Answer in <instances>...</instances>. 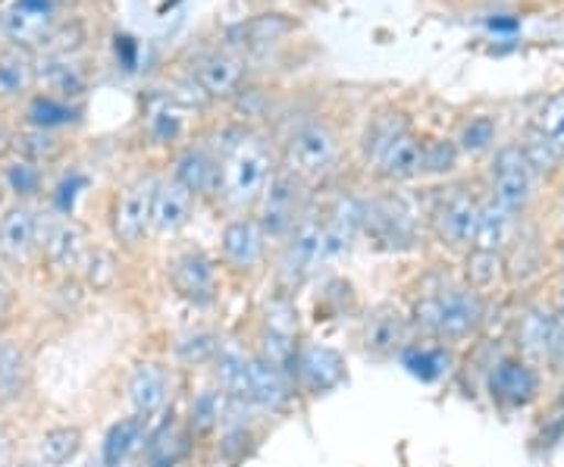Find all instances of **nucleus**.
<instances>
[{
  "instance_id": "obj_19",
  "label": "nucleus",
  "mask_w": 564,
  "mask_h": 467,
  "mask_svg": "<svg viewBox=\"0 0 564 467\" xmlns=\"http://www.w3.org/2000/svg\"><path fill=\"white\" fill-rule=\"evenodd\" d=\"M552 267V248L545 245L543 232L533 224H521L518 239L505 251V276H508V292L530 289L540 283Z\"/></svg>"
},
{
  "instance_id": "obj_40",
  "label": "nucleus",
  "mask_w": 564,
  "mask_h": 467,
  "mask_svg": "<svg viewBox=\"0 0 564 467\" xmlns=\"http://www.w3.org/2000/svg\"><path fill=\"white\" fill-rule=\"evenodd\" d=\"M254 324L263 326V329H273V333H285V336H299V339H304L302 311H299L292 295H282V292H270V295L263 298L261 307H258V314H254Z\"/></svg>"
},
{
  "instance_id": "obj_7",
  "label": "nucleus",
  "mask_w": 564,
  "mask_h": 467,
  "mask_svg": "<svg viewBox=\"0 0 564 467\" xmlns=\"http://www.w3.org/2000/svg\"><path fill=\"white\" fill-rule=\"evenodd\" d=\"M282 170L299 176L304 183L321 180L339 161V135L329 122L307 120L289 132L280 151Z\"/></svg>"
},
{
  "instance_id": "obj_8",
  "label": "nucleus",
  "mask_w": 564,
  "mask_h": 467,
  "mask_svg": "<svg viewBox=\"0 0 564 467\" xmlns=\"http://www.w3.org/2000/svg\"><path fill=\"white\" fill-rule=\"evenodd\" d=\"M166 280L176 298L198 311H207L220 302L223 264L220 258H210L204 248H185L173 254V261H166Z\"/></svg>"
},
{
  "instance_id": "obj_17",
  "label": "nucleus",
  "mask_w": 564,
  "mask_h": 467,
  "mask_svg": "<svg viewBox=\"0 0 564 467\" xmlns=\"http://www.w3.org/2000/svg\"><path fill=\"white\" fill-rule=\"evenodd\" d=\"M558 329H562V314L555 307L549 302H530L514 317V336H511L514 351H521L524 358L545 367L552 358Z\"/></svg>"
},
{
  "instance_id": "obj_14",
  "label": "nucleus",
  "mask_w": 564,
  "mask_h": 467,
  "mask_svg": "<svg viewBox=\"0 0 564 467\" xmlns=\"http://www.w3.org/2000/svg\"><path fill=\"white\" fill-rule=\"evenodd\" d=\"M267 439V424H263V414H258L254 408L242 405V402H232L229 399V414L223 421V427L214 436V458L223 461L226 467H239L248 458L258 455V448Z\"/></svg>"
},
{
  "instance_id": "obj_18",
  "label": "nucleus",
  "mask_w": 564,
  "mask_h": 467,
  "mask_svg": "<svg viewBox=\"0 0 564 467\" xmlns=\"http://www.w3.org/2000/svg\"><path fill=\"white\" fill-rule=\"evenodd\" d=\"M57 25V0H17L0 13V35L20 51L44 47Z\"/></svg>"
},
{
  "instance_id": "obj_1",
  "label": "nucleus",
  "mask_w": 564,
  "mask_h": 467,
  "mask_svg": "<svg viewBox=\"0 0 564 467\" xmlns=\"http://www.w3.org/2000/svg\"><path fill=\"white\" fill-rule=\"evenodd\" d=\"M489 305L492 298L480 295L477 289L462 283V276L455 283H448L440 292H426L417 295L408 314L414 333L421 339H436L452 348H462L474 339H480L486 321H489Z\"/></svg>"
},
{
  "instance_id": "obj_4",
  "label": "nucleus",
  "mask_w": 564,
  "mask_h": 467,
  "mask_svg": "<svg viewBox=\"0 0 564 467\" xmlns=\"http://www.w3.org/2000/svg\"><path fill=\"white\" fill-rule=\"evenodd\" d=\"M484 198L477 192H470L467 185H448L426 217L433 242L445 251H452V254H458V258L464 251H470L474 236H477V224H480Z\"/></svg>"
},
{
  "instance_id": "obj_13",
  "label": "nucleus",
  "mask_w": 564,
  "mask_h": 467,
  "mask_svg": "<svg viewBox=\"0 0 564 467\" xmlns=\"http://www.w3.org/2000/svg\"><path fill=\"white\" fill-rule=\"evenodd\" d=\"M304 185L307 183L299 180V176H292L289 170H280L276 180L263 192L261 204L254 207V217L261 220L270 242H285L295 232V226L307 217V210H304Z\"/></svg>"
},
{
  "instance_id": "obj_53",
  "label": "nucleus",
  "mask_w": 564,
  "mask_h": 467,
  "mask_svg": "<svg viewBox=\"0 0 564 467\" xmlns=\"http://www.w3.org/2000/svg\"><path fill=\"white\" fill-rule=\"evenodd\" d=\"M3 148H7V135H3V129H0V154H3Z\"/></svg>"
},
{
  "instance_id": "obj_5",
  "label": "nucleus",
  "mask_w": 564,
  "mask_h": 467,
  "mask_svg": "<svg viewBox=\"0 0 564 467\" xmlns=\"http://www.w3.org/2000/svg\"><path fill=\"white\" fill-rule=\"evenodd\" d=\"M543 367L508 348L486 367V395L502 411H527L543 399Z\"/></svg>"
},
{
  "instance_id": "obj_45",
  "label": "nucleus",
  "mask_w": 564,
  "mask_h": 467,
  "mask_svg": "<svg viewBox=\"0 0 564 467\" xmlns=\"http://www.w3.org/2000/svg\"><path fill=\"white\" fill-rule=\"evenodd\" d=\"M3 180L10 185V192H17L20 202H25V198L41 192V163L29 161V158H17L3 170Z\"/></svg>"
},
{
  "instance_id": "obj_28",
  "label": "nucleus",
  "mask_w": 564,
  "mask_h": 467,
  "mask_svg": "<svg viewBox=\"0 0 564 467\" xmlns=\"http://www.w3.org/2000/svg\"><path fill=\"white\" fill-rule=\"evenodd\" d=\"M226 346L220 329L214 326H192L182 329L180 336H173L170 346V365L180 370H198V367H210L217 361V355Z\"/></svg>"
},
{
  "instance_id": "obj_24",
  "label": "nucleus",
  "mask_w": 564,
  "mask_h": 467,
  "mask_svg": "<svg viewBox=\"0 0 564 467\" xmlns=\"http://www.w3.org/2000/svg\"><path fill=\"white\" fill-rule=\"evenodd\" d=\"M423 163V135L414 129L402 132L395 142L380 154V161L373 163V176L383 185H408L421 180Z\"/></svg>"
},
{
  "instance_id": "obj_21",
  "label": "nucleus",
  "mask_w": 564,
  "mask_h": 467,
  "mask_svg": "<svg viewBox=\"0 0 564 467\" xmlns=\"http://www.w3.org/2000/svg\"><path fill=\"white\" fill-rule=\"evenodd\" d=\"M220 166V154H214L207 144H185L173 161V180L185 185L198 202H217Z\"/></svg>"
},
{
  "instance_id": "obj_49",
  "label": "nucleus",
  "mask_w": 564,
  "mask_h": 467,
  "mask_svg": "<svg viewBox=\"0 0 564 467\" xmlns=\"http://www.w3.org/2000/svg\"><path fill=\"white\" fill-rule=\"evenodd\" d=\"M549 305L555 307L564 317V280H555V289H552V295H549Z\"/></svg>"
},
{
  "instance_id": "obj_27",
  "label": "nucleus",
  "mask_w": 564,
  "mask_h": 467,
  "mask_svg": "<svg viewBox=\"0 0 564 467\" xmlns=\"http://www.w3.org/2000/svg\"><path fill=\"white\" fill-rule=\"evenodd\" d=\"M148 433H151V421L141 414H126L120 421H113L104 433L101 452H98L101 467H126L132 458H139Z\"/></svg>"
},
{
  "instance_id": "obj_31",
  "label": "nucleus",
  "mask_w": 564,
  "mask_h": 467,
  "mask_svg": "<svg viewBox=\"0 0 564 467\" xmlns=\"http://www.w3.org/2000/svg\"><path fill=\"white\" fill-rule=\"evenodd\" d=\"M458 276H462V283H467L470 289H477L486 298H496L499 292H508L505 254H499V251H484V248L464 251Z\"/></svg>"
},
{
  "instance_id": "obj_30",
  "label": "nucleus",
  "mask_w": 564,
  "mask_h": 467,
  "mask_svg": "<svg viewBox=\"0 0 564 467\" xmlns=\"http://www.w3.org/2000/svg\"><path fill=\"white\" fill-rule=\"evenodd\" d=\"M399 361L423 383H436V380H445L458 367V348L417 336L411 346L404 348V355Z\"/></svg>"
},
{
  "instance_id": "obj_2",
  "label": "nucleus",
  "mask_w": 564,
  "mask_h": 467,
  "mask_svg": "<svg viewBox=\"0 0 564 467\" xmlns=\"http://www.w3.org/2000/svg\"><path fill=\"white\" fill-rule=\"evenodd\" d=\"M220 195L217 202L236 214H254V207L261 204L263 192L276 180L282 170L280 151L273 148V139L245 129L236 142L229 144L220 154Z\"/></svg>"
},
{
  "instance_id": "obj_51",
  "label": "nucleus",
  "mask_w": 564,
  "mask_h": 467,
  "mask_svg": "<svg viewBox=\"0 0 564 467\" xmlns=\"http://www.w3.org/2000/svg\"><path fill=\"white\" fill-rule=\"evenodd\" d=\"M558 210H562V217H564V180L562 185H558Z\"/></svg>"
},
{
  "instance_id": "obj_11",
  "label": "nucleus",
  "mask_w": 564,
  "mask_h": 467,
  "mask_svg": "<svg viewBox=\"0 0 564 467\" xmlns=\"http://www.w3.org/2000/svg\"><path fill=\"white\" fill-rule=\"evenodd\" d=\"M154 176H139L122 188L110 210V232L126 251H139L141 245L154 236V195H158Z\"/></svg>"
},
{
  "instance_id": "obj_47",
  "label": "nucleus",
  "mask_w": 564,
  "mask_h": 467,
  "mask_svg": "<svg viewBox=\"0 0 564 467\" xmlns=\"http://www.w3.org/2000/svg\"><path fill=\"white\" fill-rule=\"evenodd\" d=\"M17 314V289L10 283V276L0 270V326L10 324Z\"/></svg>"
},
{
  "instance_id": "obj_23",
  "label": "nucleus",
  "mask_w": 564,
  "mask_h": 467,
  "mask_svg": "<svg viewBox=\"0 0 564 467\" xmlns=\"http://www.w3.org/2000/svg\"><path fill=\"white\" fill-rule=\"evenodd\" d=\"M39 229L41 217L32 210V204H10L0 214V258L13 267L25 264L39 248Z\"/></svg>"
},
{
  "instance_id": "obj_54",
  "label": "nucleus",
  "mask_w": 564,
  "mask_h": 467,
  "mask_svg": "<svg viewBox=\"0 0 564 467\" xmlns=\"http://www.w3.org/2000/svg\"><path fill=\"white\" fill-rule=\"evenodd\" d=\"M82 467H101V461H88V465H82Z\"/></svg>"
},
{
  "instance_id": "obj_25",
  "label": "nucleus",
  "mask_w": 564,
  "mask_h": 467,
  "mask_svg": "<svg viewBox=\"0 0 564 467\" xmlns=\"http://www.w3.org/2000/svg\"><path fill=\"white\" fill-rule=\"evenodd\" d=\"M195 207H198V198L185 185L176 183L173 176L161 180L158 195H154V236H161V239L180 236L182 229L192 224Z\"/></svg>"
},
{
  "instance_id": "obj_35",
  "label": "nucleus",
  "mask_w": 564,
  "mask_h": 467,
  "mask_svg": "<svg viewBox=\"0 0 564 467\" xmlns=\"http://www.w3.org/2000/svg\"><path fill=\"white\" fill-rule=\"evenodd\" d=\"M35 82L47 88L51 98H61V101H69L76 98L82 88H85V73H82L76 63L69 61L66 54H47L44 61L35 66Z\"/></svg>"
},
{
  "instance_id": "obj_48",
  "label": "nucleus",
  "mask_w": 564,
  "mask_h": 467,
  "mask_svg": "<svg viewBox=\"0 0 564 467\" xmlns=\"http://www.w3.org/2000/svg\"><path fill=\"white\" fill-rule=\"evenodd\" d=\"M552 273L555 280H564V236L552 245Z\"/></svg>"
},
{
  "instance_id": "obj_44",
  "label": "nucleus",
  "mask_w": 564,
  "mask_h": 467,
  "mask_svg": "<svg viewBox=\"0 0 564 467\" xmlns=\"http://www.w3.org/2000/svg\"><path fill=\"white\" fill-rule=\"evenodd\" d=\"M530 122L543 132L549 142L558 148V154L564 158V88L562 91H555V95H549V98L540 104L536 117Z\"/></svg>"
},
{
  "instance_id": "obj_41",
  "label": "nucleus",
  "mask_w": 564,
  "mask_h": 467,
  "mask_svg": "<svg viewBox=\"0 0 564 467\" xmlns=\"http://www.w3.org/2000/svg\"><path fill=\"white\" fill-rule=\"evenodd\" d=\"M411 126H408V120H404V113H380V117H370V122H367V129H364L361 135V154H364V163L367 166H373V163L380 161V154H383L389 144L395 142L402 132H408Z\"/></svg>"
},
{
  "instance_id": "obj_46",
  "label": "nucleus",
  "mask_w": 564,
  "mask_h": 467,
  "mask_svg": "<svg viewBox=\"0 0 564 467\" xmlns=\"http://www.w3.org/2000/svg\"><path fill=\"white\" fill-rule=\"evenodd\" d=\"M66 117H69L66 101L51 98V95H44V98H39V101L29 107V120H32V126H35V129H44V132L54 129V126H63Z\"/></svg>"
},
{
  "instance_id": "obj_10",
  "label": "nucleus",
  "mask_w": 564,
  "mask_h": 467,
  "mask_svg": "<svg viewBox=\"0 0 564 467\" xmlns=\"http://www.w3.org/2000/svg\"><path fill=\"white\" fill-rule=\"evenodd\" d=\"M270 239L254 214H236L220 229L223 273L236 280H254L270 258Z\"/></svg>"
},
{
  "instance_id": "obj_50",
  "label": "nucleus",
  "mask_w": 564,
  "mask_h": 467,
  "mask_svg": "<svg viewBox=\"0 0 564 467\" xmlns=\"http://www.w3.org/2000/svg\"><path fill=\"white\" fill-rule=\"evenodd\" d=\"M7 458H10V436L0 427V467H7Z\"/></svg>"
},
{
  "instance_id": "obj_3",
  "label": "nucleus",
  "mask_w": 564,
  "mask_h": 467,
  "mask_svg": "<svg viewBox=\"0 0 564 467\" xmlns=\"http://www.w3.org/2000/svg\"><path fill=\"white\" fill-rule=\"evenodd\" d=\"M326 264V226L323 217L307 214L295 232L280 245L276 264H273V292L299 295L304 285L317 276V270Z\"/></svg>"
},
{
  "instance_id": "obj_33",
  "label": "nucleus",
  "mask_w": 564,
  "mask_h": 467,
  "mask_svg": "<svg viewBox=\"0 0 564 467\" xmlns=\"http://www.w3.org/2000/svg\"><path fill=\"white\" fill-rule=\"evenodd\" d=\"M524 224V217L511 214L508 207L492 202L489 195L484 198V210H480V224H477V236H474V248L484 251H499L505 254L511 242L518 239V229Z\"/></svg>"
},
{
  "instance_id": "obj_29",
  "label": "nucleus",
  "mask_w": 564,
  "mask_h": 467,
  "mask_svg": "<svg viewBox=\"0 0 564 467\" xmlns=\"http://www.w3.org/2000/svg\"><path fill=\"white\" fill-rule=\"evenodd\" d=\"M242 76L245 63L236 54H229V51H214V54L202 57L198 66L192 69V79L202 85V91L210 101L232 98L239 91V85H242Z\"/></svg>"
},
{
  "instance_id": "obj_15",
  "label": "nucleus",
  "mask_w": 564,
  "mask_h": 467,
  "mask_svg": "<svg viewBox=\"0 0 564 467\" xmlns=\"http://www.w3.org/2000/svg\"><path fill=\"white\" fill-rule=\"evenodd\" d=\"M245 405L254 408L263 417H285V414H292L295 408L302 405V395H299L289 370L267 365V361L251 355Z\"/></svg>"
},
{
  "instance_id": "obj_12",
  "label": "nucleus",
  "mask_w": 564,
  "mask_h": 467,
  "mask_svg": "<svg viewBox=\"0 0 564 467\" xmlns=\"http://www.w3.org/2000/svg\"><path fill=\"white\" fill-rule=\"evenodd\" d=\"M289 373L295 380L302 402H314V399H323L343 387L348 380V361L336 346L304 339Z\"/></svg>"
},
{
  "instance_id": "obj_34",
  "label": "nucleus",
  "mask_w": 564,
  "mask_h": 467,
  "mask_svg": "<svg viewBox=\"0 0 564 467\" xmlns=\"http://www.w3.org/2000/svg\"><path fill=\"white\" fill-rule=\"evenodd\" d=\"M248 370H251V351L242 346H232V343H226L220 355H217V361L210 365L214 383H217L232 402H242V405L245 392H248Z\"/></svg>"
},
{
  "instance_id": "obj_32",
  "label": "nucleus",
  "mask_w": 564,
  "mask_h": 467,
  "mask_svg": "<svg viewBox=\"0 0 564 467\" xmlns=\"http://www.w3.org/2000/svg\"><path fill=\"white\" fill-rule=\"evenodd\" d=\"M32 358L17 343L0 336V405H13L29 395L32 389Z\"/></svg>"
},
{
  "instance_id": "obj_43",
  "label": "nucleus",
  "mask_w": 564,
  "mask_h": 467,
  "mask_svg": "<svg viewBox=\"0 0 564 467\" xmlns=\"http://www.w3.org/2000/svg\"><path fill=\"white\" fill-rule=\"evenodd\" d=\"M79 273L82 280L88 283V289L107 292L110 285L117 283V276H120V261H117L113 251H107V248H91Z\"/></svg>"
},
{
  "instance_id": "obj_26",
  "label": "nucleus",
  "mask_w": 564,
  "mask_h": 467,
  "mask_svg": "<svg viewBox=\"0 0 564 467\" xmlns=\"http://www.w3.org/2000/svg\"><path fill=\"white\" fill-rule=\"evenodd\" d=\"M226 414H229V395L217 383H210V387H202L188 399L182 421H185V427L195 436L198 446H210L217 430L226 421Z\"/></svg>"
},
{
  "instance_id": "obj_20",
  "label": "nucleus",
  "mask_w": 564,
  "mask_h": 467,
  "mask_svg": "<svg viewBox=\"0 0 564 467\" xmlns=\"http://www.w3.org/2000/svg\"><path fill=\"white\" fill-rule=\"evenodd\" d=\"M195 436L188 433L182 414H170L163 417L158 427H151L144 448L139 455L141 467H182L192 455H195Z\"/></svg>"
},
{
  "instance_id": "obj_36",
  "label": "nucleus",
  "mask_w": 564,
  "mask_h": 467,
  "mask_svg": "<svg viewBox=\"0 0 564 467\" xmlns=\"http://www.w3.org/2000/svg\"><path fill=\"white\" fill-rule=\"evenodd\" d=\"M85 448V430L79 424H57L39 436V461L44 467H66Z\"/></svg>"
},
{
  "instance_id": "obj_42",
  "label": "nucleus",
  "mask_w": 564,
  "mask_h": 467,
  "mask_svg": "<svg viewBox=\"0 0 564 467\" xmlns=\"http://www.w3.org/2000/svg\"><path fill=\"white\" fill-rule=\"evenodd\" d=\"M35 85V63L22 51L0 54V101H17Z\"/></svg>"
},
{
  "instance_id": "obj_9",
  "label": "nucleus",
  "mask_w": 564,
  "mask_h": 467,
  "mask_svg": "<svg viewBox=\"0 0 564 467\" xmlns=\"http://www.w3.org/2000/svg\"><path fill=\"white\" fill-rule=\"evenodd\" d=\"M414 339H417V333L411 324V314L392 302L370 307L355 329V343L361 348L364 358H370V361H395V358H402L404 348Z\"/></svg>"
},
{
  "instance_id": "obj_39",
  "label": "nucleus",
  "mask_w": 564,
  "mask_h": 467,
  "mask_svg": "<svg viewBox=\"0 0 564 467\" xmlns=\"http://www.w3.org/2000/svg\"><path fill=\"white\" fill-rule=\"evenodd\" d=\"M462 148L452 135H430L423 139L421 180H452L462 170Z\"/></svg>"
},
{
  "instance_id": "obj_38",
  "label": "nucleus",
  "mask_w": 564,
  "mask_h": 467,
  "mask_svg": "<svg viewBox=\"0 0 564 467\" xmlns=\"http://www.w3.org/2000/svg\"><path fill=\"white\" fill-rule=\"evenodd\" d=\"M518 144H521L527 163L533 166V173H536V180H540V183H555V180H562L564 158L558 154V148L549 142L533 122H530L524 132H521Z\"/></svg>"
},
{
  "instance_id": "obj_22",
  "label": "nucleus",
  "mask_w": 564,
  "mask_h": 467,
  "mask_svg": "<svg viewBox=\"0 0 564 467\" xmlns=\"http://www.w3.org/2000/svg\"><path fill=\"white\" fill-rule=\"evenodd\" d=\"M39 248L47 267H54L57 273L82 270L88 251H91L88 236L76 220H51L44 229H39Z\"/></svg>"
},
{
  "instance_id": "obj_6",
  "label": "nucleus",
  "mask_w": 564,
  "mask_h": 467,
  "mask_svg": "<svg viewBox=\"0 0 564 467\" xmlns=\"http://www.w3.org/2000/svg\"><path fill=\"white\" fill-rule=\"evenodd\" d=\"M536 188H540V180H536L533 166L527 163L521 144L505 142L489 154L486 195L492 202H499L518 217H527L530 204L536 202Z\"/></svg>"
},
{
  "instance_id": "obj_52",
  "label": "nucleus",
  "mask_w": 564,
  "mask_h": 467,
  "mask_svg": "<svg viewBox=\"0 0 564 467\" xmlns=\"http://www.w3.org/2000/svg\"><path fill=\"white\" fill-rule=\"evenodd\" d=\"M7 467H44L41 461H20V465H7Z\"/></svg>"
},
{
  "instance_id": "obj_16",
  "label": "nucleus",
  "mask_w": 564,
  "mask_h": 467,
  "mask_svg": "<svg viewBox=\"0 0 564 467\" xmlns=\"http://www.w3.org/2000/svg\"><path fill=\"white\" fill-rule=\"evenodd\" d=\"M173 370L176 367L166 365L161 358H144L129 370L126 377V399L132 405V414H141L148 421H154L158 414L166 411L170 399H173Z\"/></svg>"
},
{
  "instance_id": "obj_37",
  "label": "nucleus",
  "mask_w": 564,
  "mask_h": 467,
  "mask_svg": "<svg viewBox=\"0 0 564 467\" xmlns=\"http://www.w3.org/2000/svg\"><path fill=\"white\" fill-rule=\"evenodd\" d=\"M458 148H462L464 161H480L486 154H492L499 148V117L492 113H474L455 129L452 135Z\"/></svg>"
}]
</instances>
